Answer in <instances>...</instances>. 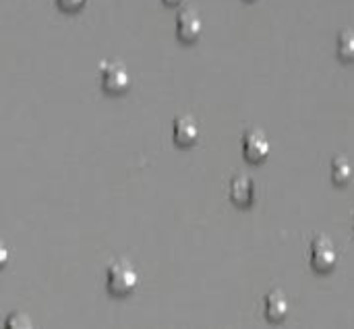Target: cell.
I'll return each instance as SVG.
<instances>
[{
	"label": "cell",
	"instance_id": "cell-1",
	"mask_svg": "<svg viewBox=\"0 0 354 329\" xmlns=\"http://www.w3.org/2000/svg\"><path fill=\"white\" fill-rule=\"evenodd\" d=\"M139 284V274L129 261H114L106 272V286L114 297L131 294Z\"/></svg>",
	"mask_w": 354,
	"mask_h": 329
},
{
	"label": "cell",
	"instance_id": "cell-2",
	"mask_svg": "<svg viewBox=\"0 0 354 329\" xmlns=\"http://www.w3.org/2000/svg\"><path fill=\"white\" fill-rule=\"evenodd\" d=\"M100 81L108 93H124L131 87V73L118 60H104L100 64Z\"/></svg>",
	"mask_w": 354,
	"mask_h": 329
},
{
	"label": "cell",
	"instance_id": "cell-3",
	"mask_svg": "<svg viewBox=\"0 0 354 329\" xmlns=\"http://www.w3.org/2000/svg\"><path fill=\"white\" fill-rule=\"evenodd\" d=\"M336 261H338V253H336V247L332 245V241L326 236L313 238V243H311V267L317 274H328L336 267Z\"/></svg>",
	"mask_w": 354,
	"mask_h": 329
},
{
	"label": "cell",
	"instance_id": "cell-4",
	"mask_svg": "<svg viewBox=\"0 0 354 329\" xmlns=\"http://www.w3.org/2000/svg\"><path fill=\"white\" fill-rule=\"evenodd\" d=\"M272 151V145H270V139L266 137L263 131L259 129H249L245 135H243V156L247 162L251 164H259L263 162Z\"/></svg>",
	"mask_w": 354,
	"mask_h": 329
},
{
	"label": "cell",
	"instance_id": "cell-5",
	"mask_svg": "<svg viewBox=\"0 0 354 329\" xmlns=\"http://www.w3.org/2000/svg\"><path fill=\"white\" fill-rule=\"evenodd\" d=\"M201 29H203V23H201V17H199L197 10L183 8L176 15V35H178V39L191 44L201 35Z\"/></svg>",
	"mask_w": 354,
	"mask_h": 329
},
{
	"label": "cell",
	"instance_id": "cell-6",
	"mask_svg": "<svg viewBox=\"0 0 354 329\" xmlns=\"http://www.w3.org/2000/svg\"><path fill=\"white\" fill-rule=\"evenodd\" d=\"M172 137L180 147L195 145L199 139V124L193 116H178L172 122Z\"/></svg>",
	"mask_w": 354,
	"mask_h": 329
},
{
	"label": "cell",
	"instance_id": "cell-7",
	"mask_svg": "<svg viewBox=\"0 0 354 329\" xmlns=\"http://www.w3.org/2000/svg\"><path fill=\"white\" fill-rule=\"evenodd\" d=\"M230 199L241 205V207H249L255 201V182L251 176L239 174L230 180Z\"/></svg>",
	"mask_w": 354,
	"mask_h": 329
},
{
	"label": "cell",
	"instance_id": "cell-8",
	"mask_svg": "<svg viewBox=\"0 0 354 329\" xmlns=\"http://www.w3.org/2000/svg\"><path fill=\"white\" fill-rule=\"evenodd\" d=\"M290 311L288 297L282 290H274L266 297V317L270 321H282Z\"/></svg>",
	"mask_w": 354,
	"mask_h": 329
},
{
	"label": "cell",
	"instance_id": "cell-9",
	"mask_svg": "<svg viewBox=\"0 0 354 329\" xmlns=\"http://www.w3.org/2000/svg\"><path fill=\"white\" fill-rule=\"evenodd\" d=\"M351 178H353V166H351V162L344 156L334 158V162H332V180L336 185H346V182H351Z\"/></svg>",
	"mask_w": 354,
	"mask_h": 329
},
{
	"label": "cell",
	"instance_id": "cell-10",
	"mask_svg": "<svg viewBox=\"0 0 354 329\" xmlns=\"http://www.w3.org/2000/svg\"><path fill=\"white\" fill-rule=\"evenodd\" d=\"M338 56L346 62L354 60V31L344 29L338 35Z\"/></svg>",
	"mask_w": 354,
	"mask_h": 329
},
{
	"label": "cell",
	"instance_id": "cell-11",
	"mask_svg": "<svg viewBox=\"0 0 354 329\" xmlns=\"http://www.w3.org/2000/svg\"><path fill=\"white\" fill-rule=\"evenodd\" d=\"M33 328L31 319L25 313H10L6 317V329H29Z\"/></svg>",
	"mask_w": 354,
	"mask_h": 329
},
{
	"label": "cell",
	"instance_id": "cell-12",
	"mask_svg": "<svg viewBox=\"0 0 354 329\" xmlns=\"http://www.w3.org/2000/svg\"><path fill=\"white\" fill-rule=\"evenodd\" d=\"M56 2H58V6H60L62 10H68V12H73V10H79V8H83L87 0H56Z\"/></svg>",
	"mask_w": 354,
	"mask_h": 329
},
{
	"label": "cell",
	"instance_id": "cell-13",
	"mask_svg": "<svg viewBox=\"0 0 354 329\" xmlns=\"http://www.w3.org/2000/svg\"><path fill=\"white\" fill-rule=\"evenodd\" d=\"M6 263H8V249H6V245L0 241V270H4Z\"/></svg>",
	"mask_w": 354,
	"mask_h": 329
},
{
	"label": "cell",
	"instance_id": "cell-14",
	"mask_svg": "<svg viewBox=\"0 0 354 329\" xmlns=\"http://www.w3.org/2000/svg\"><path fill=\"white\" fill-rule=\"evenodd\" d=\"M164 2H166L168 6H176V4H180L183 0H164Z\"/></svg>",
	"mask_w": 354,
	"mask_h": 329
}]
</instances>
